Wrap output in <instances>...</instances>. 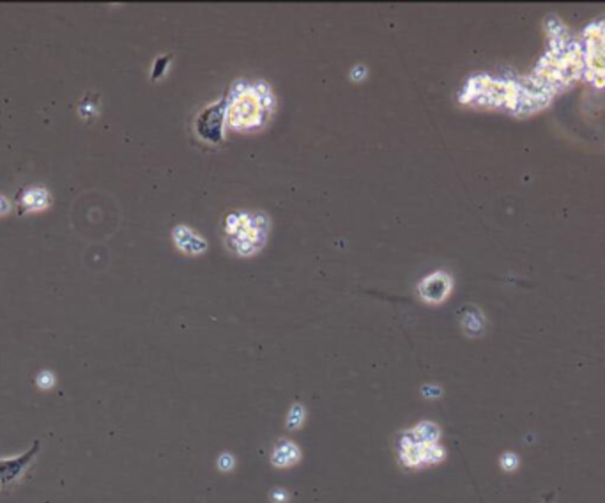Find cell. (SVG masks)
<instances>
[{"mask_svg": "<svg viewBox=\"0 0 605 503\" xmlns=\"http://www.w3.org/2000/svg\"><path fill=\"white\" fill-rule=\"evenodd\" d=\"M225 124L232 132H257L275 112V94L264 80H237L225 98Z\"/></svg>", "mask_w": 605, "mask_h": 503, "instance_id": "cell-1", "label": "cell"}, {"mask_svg": "<svg viewBox=\"0 0 605 503\" xmlns=\"http://www.w3.org/2000/svg\"><path fill=\"white\" fill-rule=\"evenodd\" d=\"M441 427L435 422L422 420L398 434V461L407 470H423L442 463L446 450L441 447Z\"/></svg>", "mask_w": 605, "mask_h": 503, "instance_id": "cell-2", "label": "cell"}, {"mask_svg": "<svg viewBox=\"0 0 605 503\" xmlns=\"http://www.w3.org/2000/svg\"><path fill=\"white\" fill-rule=\"evenodd\" d=\"M223 232L231 251L241 257H251L266 245L269 220L262 213H231L223 222Z\"/></svg>", "mask_w": 605, "mask_h": 503, "instance_id": "cell-3", "label": "cell"}, {"mask_svg": "<svg viewBox=\"0 0 605 503\" xmlns=\"http://www.w3.org/2000/svg\"><path fill=\"white\" fill-rule=\"evenodd\" d=\"M39 441H34L30 445V448L27 452H24V454L8 457V459H0V489H9V487L15 486L24 477L28 466L36 459V455L39 454Z\"/></svg>", "mask_w": 605, "mask_h": 503, "instance_id": "cell-4", "label": "cell"}, {"mask_svg": "<svg viewBox=\"0 0 605 503\" xmlns=\"http://www.w3.org/2000/svg\"><path fill=\"white\" fill-rule=\"evenodd\" d=\"M225 116H227V105L225 100L211 105L204 110L197 119V133L204 140H209L213 144H218L223 139V128H225Z\"/></svg>", "mask_w": 605, "mask_h": 503, "instance_id": "cell-5", "label": "cell"}, {"mask_svg": "<svg viewBox=\"0 0 605 503\" xmlns=\"http://www.w3.org/2000/svg\"><path fill=\"white\" fill-rule=\"evenodd\" d=\"M453 280L446 272H434L418 284V294L425 303L439 305L451 294Z\"/></svg>", "mask_w": 605, "mask_h": 503, "instance_id": "cell-6", "label": "cell"}, {"mask_svg": "<svg viewBox=\"0 0 605 503\" xmlns=\"http://www.w3.org/2000/svg\"><path fill=\"white\" fill-rule=\"evenodd\" d=\"M302 457V452L299 445L292 439H280L275 445L273 452H271V466L278 468V470H285V468H292L299 464Z\"/></svg>", "mask_w": 605, "mask_h": 503, "instance_id": "cell-7", "label": "cell"}, {"mask_svg": "<svg viewBox=\"0 0 605 503\" xmlns=\"http://www.w3.org/2000/svg\"><path fill=\"white\" fill-rule=\"evenodd\" d=\"M174 243L179 247L181 251L190 254V256H199L207 248L202 236H199L193 229L186 227V225H177L174 229Z\"/></svg>", "mask_w": 605, "mask_h": 503, "instance_id": "cell-8", "label": "cell"}, {"mask_svg": "<svg viewBox=\"0 0 605 503\" xmlns=\"http://www.w3.org/2000/svg\"><path fill=\"white\" fill-rule=\"evenodd\" d=\"M460 326L466 332V335L478 337L482 335L485 330V317L476 307H466L460 312Z\"/></svg>", "mask_w": 605, "mask_h": 503, "instance_id": "cell-9", "label": "cell"}, {"mask_svg": "<svg viewBox=\"0 0 605 503\" xmlns=\"http://www.w3.org/2000/svg\"><path fill=\"white\" fill-rule=\"evenodd\" d=\"M305 420H307V407L301 403H294L289 409V413H287L285 427L291 429V431H298L305 425Z\"/></svg>", "mask_w": 605, "mask_h": 503, "instance_id": "cell-10", "label": "cell"}, {"mask_svg": "<svg viewBox=\"0 0 605 503\" xmlns=\"http://www.w3.org/2000/svg\"><path fill=\"white\" fill-rule=\"evenodd\" d=\"M216 466L222 473H231L235 468V455L231 452H223L218 455V461H216Z\"/></svg>", "mask_w": 605, "mask_h": 503, "instance_id": "cell-11", "label": "cell"}, {"mask_svg": "<svg viewBox=\"0 0 605 503\" xmlns=\"http://www.w3.org/2000/svg\"><path fill=\"white\" fill-rule=\"evenodd\" d=\"M518 457L515 454H512V452H506V454L501 455V468L505 471H515L518 468Z\"/></svg>", "mask_w": 605, "mask_h": 503, "instance_id": "cell-12", "label": "cell"}, {"mask_svg": "<svg viewBox=\"0 0 605 503\" xmlns=\"http://www.w3.org/2000/svg\"><path fill=\"white\" fill-rule=\"evenodd\" d=\"M269 500L271 503H289L291 495H289V491L283 489V487H275V489L269 493Z\"/></svg>", "mask_w": 605, "mask_h": 503, "instance_id": "cell-13", "label": "cell"}, {"mask_svg": "<svg viewBox=\"0 0 605 503\" xmlns=\"http://www.w3.org/2000/svg\"><path fill=\"white\" fill-rule=\"evenodd\" d=\"M422 394L425 397H430V399H435V397H441L442 396V390H441V387H434V385H425V387H422Z\"/></svg>", "mask_w": 605, "mask_h": 503, "instance_id": "cell-14", "label": "cell"}, {"mask_svg": "<svg viewBox=\"0 0 605 503\" xmlns=\"http://www.w3.org/2000/svg\"><path fill=\"white\" fill-rule=\"evenodd\" d=\"M53 383H55V380H53V376L48 374V372L39 374V378H37V385H39L41 388H50Z\"/></svg>", "mask_w": 605, "mask_h": 503, "instance_id": "cell-15", "label": "cell"}, {"mask_svg": "<svg viewBox=\"0 0 605 503\" xmlns=\"http://www.w3.org/2000/svg\"><path fill=\"white\" fill-rule=\"evenodd\" d=\"M556 495H557V491L549 493V495L543 496V502H541V503H554V498H556Z\"/></svg>", "mask_w": 605, "mask_h": 503, "instance_id": "cell-16", "label": "cell"}]
</instances>
